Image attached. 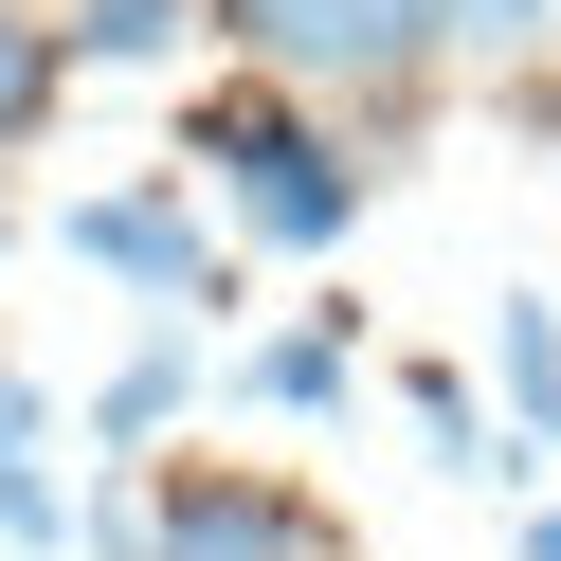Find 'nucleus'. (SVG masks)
<instances>
[{
  "label": "nucleus",
  "instance_id": "nucleus-1",
  "mask_svg": "<svg viewBox=\"0 0 561 561\" xmlns=\"http://www.w3.org/2000/svg\"><path fill=\"white\" fill-rule=\"evenodd\" d=\"M199 163L236 182V236H254V254H344V218H363V163L290 110V73L218 91V110H199Z\"/></svg>",
  "mask_w": 561,
  "mask_h": 561
},
{
  "label": "nucleus",
  "instance_id": "nucleus-2",
  "mask_svg": "<svg viewBox=\"0 0 561 561\" xmlns=\"http://www.w3.org/2000/svg\"><path fill=\"white\" fill-rule=\"evenodd\" d=\"M254 73L290 91H344V110H380V91H416V55H435V0H199Z\"/></svg>",
  "mask_w": 561,
  "mask_h": 561
},
{
  "label": "nucleus",
  "instance_id": "nucleus-3",
  "mask_svg": "<svg viewBox=\"0 0 561 561\" xmlns=\"http://www.w3.org/2000/svg\"><path fill=\"white\" fill-rule=\"evenodd\" d=\"M73 254L110 272V290H163V308H236V254L199 236V199H163V182H110V199H73Z\"/></svg>",
  "mask_w": 561,
  "mask_h": 561
},
{
  "label": "nucleus",
  "instance_id": "nucleus-4",
  "mask_svg": "<svg viewBox=\"0 0 561 561\" xmlns=\"http://www.w3.org/2000/svg\"><path fill=\"white\" fill-rule=\"evenodd\" d=\"M146 561H344V543L290 507V489H254V471H182L146 507Z\"/></svg>",
  "mask_w": 561,
  "mask_h": 561
},
{
  "label": "nucleus",
  "instance_id": "nucleus-5",
  "mask_svg": "<svg viewBox=\"0 0 561 561\" xmlns=\"http://www.w3.org/2000/svg\"><path fill=\"white\" fill-rule=\"evenodd\" d=\"M489 363H507V435L561 453V308L543 290H489Z\"/></svg>",
  "mask_w": 561,
  "mask_h": 561
},
{
  "label": "nucleus",
  "instance_id": "nucleus-6",
  "mask_svg": "<svg viewBox=\"0 0 561 561\" xmlns=\"http://www.w3.org/2000/svg\"><path fill=\"white\" fill-rule=\"evenodd\" d=\"M182 399H199V344H182V327H146V344H127L110 380H91V435H110V453H146V435H163Z\"/></svg>",
  "mask_w": 561,
  "mask_h": 561
},
{
  "label": "nucleus",
  "instance_id": "nucleus-7",
  "mask_svg": "<svg viewBox=\"0 0 561 561\" xmlns=\"http://www.w3.org/2000/svg\"><path fill=\"white\" fill-rule=\"evenodd\" d=\"M344 380H363V344H344V327H272L254 363H236V399H254V416H327Z\"/></svg>",
  "mask_w": 561,
  "mask_h": 561
},
{
  "label": "nucleus",
  "instance_id": "nucleus-8",
  "mask_svg": "<svg viewBox=\"0 0 561 561\" xmlns=\"http://www.w3.org/2000/svg\"><path fill=\"white\" fill-rule=\"evenodd\" d=\"M182 37H199V0H73V55H91V73H163Z\"/></svg>",
  "mask_w": 561,
  "mask_h": 561
},
{
  "label": "nucleus",
  "instance_id": "nucleus-9",
  "mask_svg": "<svg viewBox=\"0 0 561 561\" xmlns=\"http://www.w3.org/2000/svg\"><path fill=\"white\" fill-rule=\"evenodd\" d=\"M561 0H435V55H543Z\"/></svg>",
  "mask_w": 561,
  "mask_h": 561
},
{
  "label": "nucleus",
  "instance_id": "nucleus-10",
  "mask_svg": "<svg viewBox=\"0 0 561 561\" xmlns=\"http://www.w3.org/2000/svg\"><path fill=\"white\" fill-rule=\"evenodd\" d=\"M55 73H73V37H37V19H0V146L55 110Z\"/></svg>",
  "mask_w": 561,
  "mask_h": 561
},
{
  "label": "nucleus",
  "instance_id": "nucleus-11",
  "mask_svg": "<svg viewBox=\"0 0 561 561\" xmlns=\"http://www.w3.org/2000/svg\"><path fill=\"white\" fill-rule=\"evenodd\" d=\"M0 543H73V507H55V471H37V435H0Z\"/></svg>",
  "mask_w": 561,
  "mask_h": 561
},
{
  "label": "nucleus",
  "instance_id": "nucleus-12",
  "mask_svg": "<svg viewBox=\"0 0 561 561\" xmlns=\"http://www.w3.org/2000/svg\"><path fill=\"white\" fill-rule=\"evenodd\" d=\"M507 561H561V507H525V543H507Z\"/></svg>",
  "mask_w": 561,
  "mask_h": 561
},
{
  "label": "nucleus",
  "instance_id": "nucleus-13",
  "mask_svg": "<svg viewBox=\"0 0 561 561\" xmlns=\"http://www.w3.org/2000/svg\"><path fill=\"white\" fill-rule=\"evenodd\" d=\"M543 55H561V37H543ZM543 110H561V73H543Z\"/></svg>",
  "mask_w": 561,
  "mask_h": 561
},
{
  "label": "nucleus",
  "instance_id": "nucleus-14",
  "mask_svg": "<svg viewBox=\"0 0 561 561\" xmlns=\"http://www.w3.org/2000/svg\"><path fill=\"white\" fill-rule=\"evenodd\" d=\"M0 236H19V218H0Z\"/></svg>",
  "mask_w": 561,
  "mask_h": 561
}]
</instances>
